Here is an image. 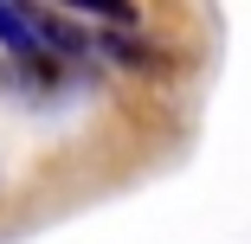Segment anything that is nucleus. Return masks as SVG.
Here are the masks:
<instances>
[{
  "label": "nucleus",
  "instance_id": "f257e3e1",
  "mask_svg": "<svg viewBox=\"0 0 251 244\" xmlns=\"http://www.w3.org/2000/svg\"><path fill=\"white\" fill-rule=\"evenodd\" d=\"M103 52L116 58V65H129V71H161L168 58H161V45H148V39H135V32H110L103 39Z\"/></svg>",
  "mask_w": 251,
  "mask_h": 244
},
{
  "label": "nucleus",
  "instance_id": "f03ea898",
  "mask_svg": "<svg viewBox=\"0 0 251 244\" xmlns=\"http://www.w3.org/2000/svg\"><path fill=\"white\" fill-rule=\"evenodd\" d=\"M0 39H7L13 58H32V52H39V45H32V20L13 13V7H0Z\"/></svg>",
  "mask_w": 251,
  "mask_h": 244
},
{
  "label": "nucleus",
  "instance_id": "7ed1b4c3",
  "mask_svg": "<svg viewBox=\"0 0 251 244\" xmlns=\"http://www.w3.org/2000/svg\"><path fill=\"white\" fill-rule=\"evenodd\" d=\"M84 13H97V20H110V26H135V7H116V0H77Z\"/></svg>",
  "mask_w": 251,
  "mask_h": 244
}]
</instances>
